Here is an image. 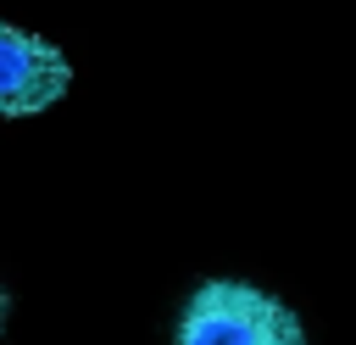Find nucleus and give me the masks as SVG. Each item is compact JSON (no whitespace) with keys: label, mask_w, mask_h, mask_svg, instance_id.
Wrapping results in <instances>:
<instances>
[{"label":"nucleus","mask_w":356,"mask_h":345,"mask_svg":"<svg viewBox=\"0 0 356 345\" xmlns=\"http://www.w3.org/2000/svg\"><path fill=\"white\" fill-rule=\"evenodd\" d=\"M172 345H312L295 306L245 278H206L172 323Z\"/></svg>","instance_id":"f257e3e1"},{"label":"nucleus","mask_w":356,"mask_h":345,"mask_svg":"<svg viewBox=\"0 0 356 345\" xmlns=\"http://www.w3.org/2000/svg\"><path fill=\"white\" fill-rule=\"evenodd\" d=\"M67 83H72V61L50 39H39L17 22L0 28V111L6 117L50 111L67 95Z\"/></svg>","instance_id":"f03ea898"}]
</instances>
